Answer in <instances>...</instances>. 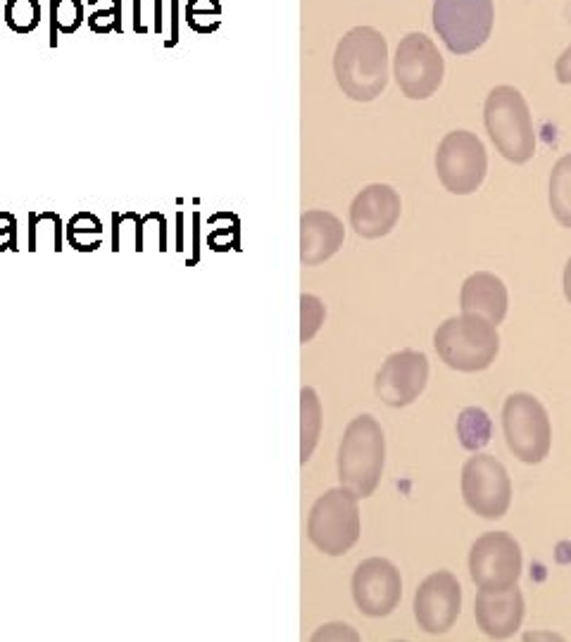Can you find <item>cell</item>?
<instances>
[{"label":"cell","mask_w":571,"mask_h":642,"mask_svg":"<svg viewBox=\"0 0 571 642\" xmlns=\"http://www.w3.org/2000/svg\"><path fill=\"white\" fill-rule=\"evenodd\" d=\"M457 436L467 450H481L491 440V419L479 407L464 409L460 421H457Z\"/></svg>","instance_id":"44dd1931"},{"label":"cell","mask_w":571,"mask_h":642,"mask_svg":"<svg viewBox=\"0 0 571 642\" xmlns=\"http://www.w3.org/2000/svg\"><path fill=\"white\" fill-rule=\"evenodd\" d=\"M343 241L345 229L336 214L312 210L300 219V260L305 267H317L334 257Z\"/></svg>","instance_id":"e0dca14e"},{"label":"cell","mask_w":571,"mask_h":642,"mask_svg":"<svg viewBox=\"0 0 571 642\" xmlns=\"http://www.w3.org/2000/svg\"><path fill=\"white\" fill-rule=\"evenodd\" d=\"M483 124L495 150L512 165H526L536 155V129L519 88L495 86L483 105Z\"/></svg>","instance_id":"3957f363"},{"label":"cell","mask_w":571,"mask_h":642,"mask_svg":"<svg viewBox=\"0 0 571 642\" xmlns=\"http://www.w3.org/2000/svg\"><path fill=\"white\" fill-rule=\"evenodd\" d=\"M177 10H179V3L177 0H172V39L167 41V48H172L174 43L179 41V29H177Z\"/></svg>","instance_id":"83f0119b"},{"label":"cell","mask_w":571,"mask_h":642,"mask_svg":"<svg viewBox=\"0 0 571 642\" xmlns=\"http://www.w3.org/2000/svg\"><path fill=\"white\" fill-rule=\"evenodd\" d=\"M550 210L557 224L571 229V153L560 157L550 172Z\"/></svg>","instance_id":"d6986e66"},{"label":"cell","mask_w":571,"mask_h":642,"mask_svg":"<svg viewBox=\"0 0 571 642\" xmlns=\"http://www.w3.org/2000/svg\"><path fill=\"white\" fill-rule=\"evenodd\" d=\"M386 464V438L372 414H360L345 428L338 448V478L350 493L367 500L379 488Z\"/></svg>","instance_id":"7a4b0ae2"},{"label":"cell","mask_w":571,"mask_h":642,"mask_svg":"<svg viewBox=\"0 0 571 642\" xmlns=\"http://www.w3.org/2000/svg\"><path fill=\"white\" fill-rule=\"evenodd\" d=\"M186 12H193V15H219L222 8H219L217 0H188Z\"/></svg>","instance_id":"484cf974"},{"label":"cell","mask_w":571,"mask_h":642,"mask_svg":"<svg viewBox=\"0 0 571 642\" xmlns=\"http://www.w3.org/2000/svg\"><path fill=\"white\" fill-rule=\"evenodd\" d=\"M155 8V31L162 29V0H153Z\"/></svg>","instance_id":"4dcf8cb0"},{"label":"cell","mask_w":571,"mask_h":642,"mask_svg":"<svg viewBox=\"0 0 571 642\" xmlns=\"http://www.w3.org/2000/svg\"><path fill=\"white\" fill-rule=\"evenodd\" d=\"M300 462H307L317 448L322 433V402L312 388L300 390Z\"/></svg>","instance_id":"ffe728a7"},{"label":"cell","mask_w":571,"mask_h":642,"mask_svg":"<svg viewBox=\"0 0 571 642\" xmlns=\"http://www.w3.org/2000/svg\"><path fill=\"white\" fill-rule=\"evenodd\" d=\"M312 638L315 640H343V638H348V640H357V633L350 631V626H343V623H334V626H324L322 631H317L315 635H312Z\"/></svg>","instance_id":"d4e9b609"},{"label":"cell","mask_w":571,"mask_h":642,"mask_svg":"<svg viewBox=\"0 0 571 642\" xmlns=\"http://www.w3.org/2000/svg\"><path fill=\"white\" fill-rule=\"evenodd\" d=\"M524 595L517 585L503 590H488L479 588L474 600V616L476 626L481 628L483 635L493 640H507L522 628L524 621Z\"/></svg>","instance_id":"2e32d148"},{"label":"cell","mask_w":571,"mask_h":642,"mask_svg":"<svg viewBox=\"0 0 571 642\" xmlns=\"http://www.w3.org/2000/svg\"><path fill=\"white\" fill-rule=\"evenodd\" d=\"M493 0H434V29L445 48L469 55L491 39Z\"/></svg>","instance_id":"8992f818"},{"label":"cell","mask_w":571,"mask_h":642,"mask_svg":"<svg viewBox=\"0 0 571 642\" xmlns=\"http://www.w3.org/2000/svg\"><path fill=\"white\" fill-rule=\"evenodd\" d=\"M403 578L400 571L384 557L365 559L353 574V600L365 616L381 619L400 604Z\"/></svg>","instance_id":"5bb4252c"},{"label":"cell","mask_w":571,"mask_h":642,"mask_svg":"<svg viewBox=\"0 0 571 642\" xmlns=\"http://www.w3.org/2000/svg\"><path fill=\"white\" fill-rule=\"evenodd\" d=\"M400 212H403V203L398 191L388 184H372L355 195L350 205V224L357 236L374 241L391 234L400 222Z\"/></svg>","instance_id":"9a60e30c"},{"label":"cell","mask_w":571,"mask_h":642,"mask_svg":"<svg viewBox=\"0 0 571 642\" xmlns=\"http://www.w3.org/2000/svg\"><path fill=\"white\" fill-rule=\"evenodd\" d=\"M360 497L348 488H331L310 509L307 538L319 552L341 557L360 540Z\"/></svg>","instance_id":"5b68a950"},{"label":"cell","mask_w":571,"mask_h":642,"mask_svg":"<svg viewBox=\"0 0 571 642\" xmlns=\"http://www.w3.org/2000/svg\"><path fill=\"white\" fill-rule=\"evenodd\" d=\"M488 172V155L481 138L472 131H450L438 143L436 174L443 188L453 195L479 191Z\"/></svg>","instance_id":"ba28073f"},{"label":"cell","mask_w":571,"mask_h":642,"mask_svg":"<svg viewBox=\"0 0 571 642\" xmlns=\"http://www.w3.org/2000/svg\"><path fill=\"white\" fill-rule=\"evenodd\" d=\"M555 77L560 84H571V46L564 50L560 55V60H557L555 65Z\"/></svg>","instance_id":"4316f807"},{"label":"cell","mask_w":571,"mask_h":642,"mask_svg":"<svg viewBox=\"0 0 571 642\" xmlns=\"http://www.w3.org/2000/svg\"><path fill=\"white\" fill-rule=\"evenodd\" d=\"M507 448L519 462L541 464L550 455L552 426L548 409L529 393H512L503 407Z\"/></svg>","instance_id":"52a82bcc"},{"label":"cell","mask_w":571,"mask_h":642,"mask_svg":"<svg viewBox=\"0 0 571 642\" xmlns=\"http://www.w3.org/2000/svg\"><path fill=\"white\" fill-rule=\"evenodd\" d=\"M462 609V588L450 571H436L414 593V619L429 635H443L455 626Z\"/></svg>","instance_id":"4fadbf2b"},{"label":"cell","mask_w":571,"mask_h":642,"mask_svg":"<svg viewBox=\"0 0 571 642\" xmlns=\"http://www.w3.org/2000/svg\"><path fill=\"white\" fill-rule=\"evenodd\" d=\"M469 576L476 588H512L522 576V547L505 531L483 533L469 550Z\"/></svg>","instance_id":"8fae6325"},{"label":"cell","mask_w":571,"mask_h":642,"mask_svg":"<svg viewBox=\"0 0 571 642\" xmlns=\"http://www.w3.org/2000/svg\"><path fill=\"white\" fill-rule=\"evenodd\" d=\"M336 79L348 98L369 103L388 84V43L381 31L357 27L336 48Z\"/></svg>","instance_id":"6da1fadb"},{"label":"cell","mask_w":571,"mask_h":642,"mask_svg":"<svg viewBox=\"0 0 571 642\" xmlns=\"http://www.w3.org/2000/svg\"><path fill=\"white\" fill-rule=\"evenodd\" d=\"M5 22H8V27L17 31V34H29V31H34L41 22L39 0H8Z\"/></svg>","instance_id":"603a6c76"},{"label":"cell","mask_w":571,"mask_h":642,"mask_svg":"<svg viewBox=\"0 0 571 642\" xmlns=\"http://www.w3.org/2000/svg\"><path fill=\"white\" fill-rule=\"evenodd\" d=\"M141 5H143V0H134V29L138 31V34H146L148 27L141 20Z\"/></svg>","instance_id":"f1b7e54d"},{"label":"cell","mask_w":571,"mask_h":642,"mask_svg":"<svg viewBox=\"0 0 571 642\" xmlns=\"http://www.w3.org/2000/svg\"><path fill=\"white\" fill-rule=\"evenodd\" d=\"M434 348L450 369L476 374L491 367L498 357V326L474 314L450 317L436 329Z\"/></svg>","instance_id":"277c9868"},{"label":"cell","mask_w":571,"mask_h":642,"mask_svg":"<svg viewBox=\"0 0 571 642\" xmlns=\"http://www.w3.org/2000/svg\"><path fill=\"white\" fill-rule=\"evenodd\" d=\"M324 317H326V310L322 302H319L315 295H303V298H300V321H303L300 341L310 343L312 338L317 336V331L322 329Z\"/></svg>","instance_id":"cb8c5ba5"},{"label":"cell","mask_w":571,"mask_h":642,"mask_svg":"<svg viewBox=\"0 0 571 642\" xmlns=\"http://www.w3.org/2000/svg\"><path fill=\"white\" fill-rule=\"evenodd\" d=\"M429 381V360L424 352L400 350L386 357L376 371L374 393L388 407H407L424 393Z\"/></svg>","instance_id":"7c38bea8"},{"label":"cell","mask_w":571,"mask_h":642,"mask_svg":"<svg viewBox=\"0 0 571 642\" xmlns=\"http://www.w3.org/2000/svg\"><path fill=\"white\" fill-rule=\"evenodd\" d=\"M564 298H567V302L571 305V257L567 267H564Z\"/></svg>","instance_id":"f546056e"},{"label":"cell","mask_w":571,"mask_h":642,"mask_svg":"<svg viewBox=\"0 0 571 642\" xmlns=\"http://www.w3.org/2000/svg\"><path fill=\"white\" fill-rule=\"evenodd\" d=\"M84 22L81 0H50V46H58V29L62 34H74Z\"/></svg>","instance_id":"7402d4cb"},{"label":"cell","mask_w":571,"mask_h":642,"mask_svg":"<svg viewBox=\"0 0 571 642\" xmlns=\"http://www.w3.org/2000/svg\"><path fill=\"white\" fill-rule=\"evenodd\" d=\"M464 505L481 519H503L512 505V481L493 455H474L462 467Z\"/></svg>","instance_id":"30bf717a"},{"label":"cell","mask_w":571,"mask_h":642,"mask_svg":"<svg viewBox=\"0 0 571 642\" xmlns=\"http://www.w3.org/2000/svg\"><path fill=\"white\" fill-rule=\"evenodd\" d=\"M507 305H510V295H507V286L500 276L491 272H476L462 283V314H474V317H481L498 326L507 317Z\"/></svg>","instance_id":"ac0fdd59"},{"label":"cell","mask_w":571,"mask_h":642,"mask_svg":"<svg viewBox=\"0 0 571 642\" xmlns=\"http://www.w3.org/2000/svg\"><path fill=\"white\" fill-rule=\"evenodd\" d=\"M393 77L403 96L410 100H426L441 88L445 62L441 50L426 34L412 31L398 43L393 58Z\"/></svg>","instance_id":"9c48e42d"}]
</instances>
